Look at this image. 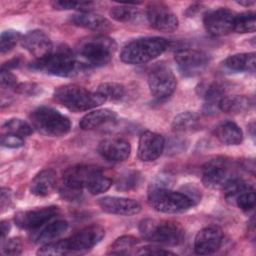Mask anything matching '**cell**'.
<instances>
[{
    "mask_svg": "<svg viewBox=\"0 0 256 256\" xmlns=\"http://www.w3.org/2000/svg\"><path fill=\"white\" fill-rule=\"evenodd\" d=\"M105 236V230L99 225L87 226L69 238L43 244L37 251L38 255H64L82 252L93 248Z\"/></svg>",
    "mask_w": 256,
    "mask_h": 256,
    "instance_id": "1",
    "label": "cell"
},
{
    "mask_svg": "<svg viewBox=\"0 0 256 256\" xmlns=\"http://www.w3.org/2000/svg\"><path fill=\"white\" fill-rule=\"evenodd\" d=\"M116 48V42L108 36H89L79 41L76 47V57L81 60L82 65L100 67L109 63Z\"/></svg>",
    "mask_w": 256,
    "mask_h": 256,
    "instance_id": "2",
    "label": "cell"
},
{
    "mask_svg": "<svg viewBox=\"0 0 256 256\" xmlns=\"http://www.w3.org/2000/svg\"><path fill=\"white\" fill-rule=\"evenodd\" d=\"M139 232L145 240L164 246L179 245L184 238L181 224L171 220L144 219L139 223Z\"/></svg>",
    "mask_w": 256,
    "mask_h": 256,
    "instance_id": "3",
    "label": "cell"
},
{
    "mask_svg": "<svg viewBox=\"0 0 256 256\" xmlns=\"http://www.w3.org/2000/svg\"><path fill=\"white\" fill-rule=\"evenodd\" d=\"M168 46L169 42L163 37L138 38L123 47L120 58L127 64H143L160 56Z\"/></svg>",
    "mask_w": 256,
    "mask_h": 256,
    "instance_id": "4",
    "label": "cell"
},
{
    "mask_svg": "<svg viewBox=\"0 0 256 256\" xmlns=\"http://www.w3.org/2000/svg\"><path fill=\"white\" fill-rule=\"evenodd\" d=\"M54 98L61 105L74 112L92 109L106 101L96 91L91 92L76 84H67L57 87L54 90Z\"/></svg>",
    "mask_w": 256,
    "mask_h": 256,
    "instance_id": "5",
    "label": "cell"
},
{
    "mask_svg": "<svg viewBox=\"0 0 256 256\" xmlns=\"http://www.w3.org/2000/svg\"><path fill=\"white\" fill-rule=\"evenodd\" d=\"M30 68L55 76L68 77L77 71L78 59L70 48L62 46L46 57L33 61Z\"/></svg>",
    "mask_w": 256,
    "mask_h": 256,
    "instance_id": "6",
    "label": "cell"
},
{
    "mask_svg": "<svg viewBox=\"0 0 256 256\" xmlns=\"http://www.w3.org/2000/svg\"><path fill=\"white\" fill-rule=\"evenodd\" d=\"M30 121L33 128L50 137L64 136L71 129L69 118L48 106H40L33 110L30 114Z\"/></svg>",
    "mask_w": 256,
    "mask_h": 256,
    "instance_id": "7",
    "label": "cell"
},
{
    "mask_svg": "<svg viewBox=\"0 0 256 256\" xmlns=\"http://www.w3.org/2000/svg\"><path fill=\"white\" fill-rule=\"evenodd\" d=\"M148 204L158 212L176 214L187 211L196 203L185 193L168 188H151L148 194Z\"/></svg>",
    "mask_w": 256,
    "mask_h": 256,
    "instance_id": "8",
    "label": "cell"
},
{
    "mask_svg": "<svg viewBox=\"0 0 256 256\" xmlns=\"http://www.w3.org/2000/svg\"><path fill=\"white\" fill-rule=\"evenodd\" d=\"M235 176L231 162L224 157L213 158L202 166V183L210 189H223Z\"/></svg>",
    "mask_w": 256,
    "mask_h": 256,
    "instance_id": "9",
    "label": "cell"
},
{
    "mask_svg": "<svg viewBox=\"0 0 256 256\" xmlns=\"http://www.w3.org/2000/svg\"><path fill=\"white\" fill-rule=\"evenodd\" d=\"M151 94L158 100L170 97L176 89V78L170 68L165 65L155 67L148 76Z\"/></svg>",
    "mask_w": 256,
    "mask_h": 256,
    "instance_id": "10",
    "label": "cell"
},
{
    "mask_svg": "<svg viewBox=\"0 0 256 256\" xmlns=\"http://www.w3.org/2000/svg\"><path fill=\"white\" fill-rule=\"evenodd\" d=\"M174 60L179 70L186 76H195L206 69L210 56L201 50L181 49L174 55Z\"/></svg>",
    "mask_w": 256,
    "mask_h": 256,
    "instance_id": "11",
    "label": "cell"
},
{
    "mask_svg": "<svg viewBox=\"0 0 256 256\" xmlns=\"http://www.w3.org/2000/svg\"><path fill=\"white\" fill-rule=\"evenodd\" d=\"M146 17L153 28L163 32H172L179 25L175 13L163 2H150L146 8Z\"/></svg>",
    "mask_w": 256,
    "mask_h": 256,
    "instance_id": "12",
    "label": "cell"
},
{
    "mask_svg": "<svg viewBox=\"0 0 256 256\" xmlns=\"http://www.w3.org/2000/svg\"><path fill=\"white\" fill-rule=\"evenodd\" d=\"M60 210L57 206L42 207L27 211H21L15 214V224L24 230L34 231L41 228L44 224L52 220L59 214Z\"/></svg>",
    "mask_w": 256,
    "mask_h": 256,
    "instance_id": "13",
    "label": "cell"
},
{
    "mask_svg": "<svg viewBox=\"0 0 256 256\" xmlns=\"http://www.w3.org/2000/svg\"><path fill=\"white\" fill-rule=\"evenodd\" d=\"M235 16L236 15L227 8H218L204 14L203 24L209 34L222 36L233 31Z\"/></svg>",
    "mask_w": 256,
    "mask_h": 256,
    "instance_id": "14",
    "label": "cell"
},
{
    "mask_svg": "<svg viewBox=\"0 0 256 256\" xmlns=\"http://www.w3.org/2000/svg\"><path fill=\"white\" fill-rule=\"evenodd\" d=\"M22 46L35 57V60L42 59L53 51V45L49 36L42 30L35 29L28 31L21 38Z\"/></svg>",
    "mask_w": 256,
    "mask_h": 256,
    "instance_id": "15",
    "label": "cell"
},
{
    "mask_svg": "<svg viewBox=\"0 0 256 256\" xmlns=\"http://www.w3.org/2000/svg\"><path fill=\"white\" fill-rule=\"evenodd\" d=\"M223 242L222 230L217 226L201 229L195 236L194 250L200 255L213 254L219 250Z\"/></svg>",
    "mask_w": 256,
    "mask_h": 256,
    "instance_id": "16",
    "label": "cell"
},
{
    "mask_svg": "<svg viewBox=\"0 0 256 256\" xmlns=\"http://www.w3.org/2000/svg\"><path fill=\"white\" fill-rule=\"evenodd\" d=\"M164 147L165 140L161 134L145 131L139 138L137 154L141 161L151 162L156 160L162 154Z\"/></svg>",
    "mask_w": 256,
    "mask_h": 256,
    "instance_id": "17",
    "label": "cell"
},
{
    "mask_svg": "<svg viewBox=\"0 0 256 256\" xmlns=\"http://www.w3.org/2000/svg\"><path fill=\"white\" fill-rule=\"evenodd\" d=\"M100 208L109 214L131 216L141 211V205L133 200L116 196H105L98 200Z\"/></svg>",
    "mask_w": 256,
    "mask_h": 256,
    "instance_id": "18",
    "label": "cell"
},
{
    "mask_svg": "<svg viewBox=\"0 0 256 256\" xmlns=\"http://www.w3.org/2000/svg\"><path fill=\"white\" fill-rule=\"evenodd\" d=\"M98 152L108 161L122 162L129 157L131 146L128 141L122 138H105L99 143Z\"/></svg>",
    "mask_w": 256,
    "mask_h": 256,
    "instance_id": "19",
    "label": "cell"
},
{
    "mask_svg": "<svg viewBox=\"0 0 256 256\" xmlns=\"http://www.w3.org/2000/svg\"><path fill=\"white\" fill-rule=\"evenodd\" d=\"M70 22L76 26L93 31L106 32L111 29V22L104 16L89 11L80 12L70 17Z\"/></svg>",
    "mask_w": 256,
    "mask_h": 256,
    "instance_id": "20",
    "label": "cell"
},
{
    "mask_svg": "<svg viewBox=\"0 0 256 256\" xmlns=\"http://www.w3.org/2000/svg\"><path fill=\"white\" fill-rule=\"evenodd\" d=\"M111 185V178L105 175L102 169L94 166H88L84 180V187L88 190V192L94 195L101 194L107 191Z\"/></svg>",
    "mask_w": 256,
    "mask_h": 256,
    "instance_id": "21",
    "label": "cell"
},
{
    "mask_svg": "<svg viewBox=\"0 0 256 256\" xmlns=\"http://www.w3.org/2000/svg\"><path fill=\"white\" fill-rule=\"evenodd\" d=\"M56 187V175L51 169L39 172L31 181L30 191L36 196H47L53 192Z\"/></svg>",
    "mask_w": 256,
    "mask_h": 256,
    "instance_id": "22",
    "label": "cell"
},
{
    "mask_svg": "<svg viewBox=\"0 0 256 256\" xmlns=\"http://www.w3.org/2000/svg\"><path fill=\"white\" fill-rule=\"evenodd\" d=\"M116 117V113L110 109H97L84 115L81 118L79 125L83 130H93L115 121Z\"/></svg>",
    "mask_w": 256,
    "mask_h": 256,
    "instance_id": "23",
    "label": "cell"
},
{
    "mask_svg": "<svg viewBox=\"0 0 256 256\" xmlns=\"http://www.w3.org/2000/svg\"><path fill=\"white\" fill-rule=\"evenodd\" d=\"M218 140L226 145H239L243 140V132L240 127L232 121L219 123L214 130Z\"/></svg>",
    "mask_w": 256,
    "mask_h": 256,
    "instance_id": "24",
    "label": "cell"
},
{
    "mask_svg": "<svg viewBox=\"0 0 256 256\" xmlns=\"http://www.w3.org/2000/svg\"><path fill=\"white\" fill-rule=\"evenodd\" d=\"M225 66L233 71L238 72H254L256 64V56L254 52L239 53L229 56L225 62Z\"/></svg>",
    "mask_w": 256,
    "mask_h": 256,
    "instance_id": "25",
    "label": "cell"
},
{
    "mask_svg": "<svg viewBox=\"0 0 256 256\" xmlns=\"http://www.w3.org/2000/svg\"><path fill=\"white\" fill-rule=\"evenodd\" d=\"M68 228V223L65 220H56L49 224H47L45 227H43L40 232H37L35 237L33 238V241L38 244H46L54 239L58 238L60 235H62Z\"/></svg>",
    "mask_w": 256,
    "mask_h": 256,
    "instance_id": "26",
    "label": "cell"
},
{
    "mask_svg": "<svg viewBox=\"0 0 256 256\" xmlns=\"http://www.w3.org/2000/svg\"><path fill=\"white\" fill-rule=\"evenodd\" d=\"M251 103L249 98L244 95L222 97L218 102V108L225 113L239 114L249 109Z\"/></svg>",
    "mask_w": 256,
    "mask_h": 256,
    "instance_id": "27",
    "label": "cell"
},
{
    "mask_svg": "<svg viewBox=\"0 0 256 256\" xmlns=\"http://www.w3.org/2000/svg\"><path fill=\"white\" fill-rule=\"evenodd\" d=\"M200 124V117L195 112H182L178 114L173 122L172 128L175 131L180 132H187V131H194L199 128Z\"/></svg>",
    "mask_w": 256,
    "mask_h": 256,
    "instance_id": "28",
    "label": "cell"
},
{
    "mask_svg": "<svg viewBox=\"0 0 256 256\" xmlns=\"http://www.w3.org/2000/svg\"><path fill=\"white\" fill-rule=\"evenodd\" d=\"M253 185L248 181L240 178L239 176L233 177L223 188L226 200L235 201V199L248 190H253Z\"/></svg>",
    "mask_w": 256,
    "mask_h": 256,
    "instance_id": "29",
    "label": "cell"
},
{
    "mask_svg": "<svg viewBox=\"0 0 256 256\" xmlns=\"http://www.w3.org/2000/svg\"><path fill=\"white\" fill-rule=\"evenodd\" d=\"M109 14L112 19L122 23H133L140 18L139 9L129 5L114 6L110 9Z\"/></svg>",
    "mask_w": 256,
    "mask_h": 256,
    "instance_id": "30",
    "label": "cell"
},
{
    "mask_svg": "<svg viewBox=\"0 0 256 256\" xmlns=\"http://www.w3.org/2000/svg\"><path fill=\"white\" fill-rule=\"evenodd\" d=\"M142 174L137 170H127L123 172L116 180L115 186L119 191H130L140 185Z\"/></svg>",
    "mask_w": 256,
    "mask_h": 256,
    "instance_id": "31",
    "label": "cell"
},
{
    "mask_svg": "<svg viewBox=\"0 0 256 256\" xmlns=\"http://www.w3.org/2000/svg\"><path fill=\"white\" fill-rule=\"evenodd\" d=\"M200 93L206 100L207 104L209 107H212L213 105H215V103L218 106V102L219 100L224 97V86L221 85L220 83L217 82H213L210 84H201L200 85Z\"/></svg>",
    "mask_w": 256,
    "mask_h": 256,
    "instance_id": "32",
    "label": "cell"
},
{
    "mask_svg": "<svg viewBox=\"0 0 256 256\" xmlns=\"http://www.w3.org/2000/svg\"><path fill=\"white\" fill-rule=\"evenodd\" d=\"M139 243V240L132 235H124L117 238L109 247L107 254L109 255H126L130 250Z\"/></svg>",
    "mask_w": 256,
    "mask_h": 256,
    "instance_id": "33",
    "label": "cell"
},
{
    "mask_svg": "<svg viewBox=\"0 0 256 256\" xmlns=\"http://www.w3.org/2000/svg\"><path fill=\"white\" fill-rule=\"evenodd\" d=\"M2 128L6 133L17 135L22 138L31 135L33 132L32 125L19 118H11L7 120L3 124Z\"/></svg>",
    "mask_w": 256,
    "mask_h": 256,
    "instance_id": "34",
    "label": "cell"
},
{
    "mask_svg": "<svg viewBox=\"0 0 256 256\" xmlns=\"http://www.w3.org/2000/svg\"><path fill=\"white\" fill-rule=\"evenodd\" d=\"M96 92L99 93L105 100L117 101L124 97L125 87L120 83L106 82L100 84L97 87Z\"/></svg>",
    "mask_w": 256,
    "mask_h": 256,
    "instance_id": "35",
    "label": "cell"
},
{
    "mask_svg": "<svg viewBox=\"0 0 256 256\" xmlns=\"http://www.w3.org/2000/svg\"><path fill=\"white\" fill-rule=\"evenodd\" d=\"M256 28V18L253 12H244L235 16L233 31L237 33L254 32Z\"/></svg>",
    "mask_w": 256,
    "mask_h": 256,
    "instance_id": "36",
    "label": "cell"
},
{
    "mask_svg": "<svg viewBox=\"0 0 256 256\" xmlns=\"http://www.w3.org/2000/svg\"><path fill=\"white\" fill-rule=\"evenodd\" d=\"M21 34L16 30H6L0 36V51L2 54L11 51L17 42L21 40Z\"/></svg>",
    "mask_w": 256,
    "mask_h": 256,
    "instance_id": "37",
    "label": "cell"
},
{
    "mask_svg": "<svg viewBox=\"0 0 256 256\" xmlns=\"http://www.w3.org/2000/svg\"><path fill=\"white\" fill-rule=\"evenodd\" d=\"M93 2H79V1H54L51 2L53 8L57 10L79 9L81 12H86L93 5Z\"/></svg>",
    "mask_w": 256,
    "mask_h": 256,
    "instance_id": "38",
    "label": "cell"
},
{
    "mask_svg": "<svg viewBox=\"0 0 256 256\" xmlns=\"http://www.w3.org/2000/svg\"><path fill=\"white\" fill-rule=\"evenodd\" d=\"M255 200H256V197H255V192L253 189V190H248V191L240 194L235 199V203L239 209L247 212L254 208Z\"/></svg>",
    "mask_w": 256,
    "mask_h": 256,
    "instance_id": "39",
    "label": "cell"
},
{
    "mask_svg": "<svg viewBox=\"0 0 256 256\" xmlns=\"http://www.w3.org/2000/svg\"><path fill=\"white\" fill-rule=\"evenodd\" d=\"M2 253L5 255L16 256L22 253V242L20 238H11L1 243Z\"/></svg>",
    "mask_w": 256,
    "mask_h": 256,
    "instance_id": "40",
    "label": "cell"
},
{
    "mask_svg": "<svg viewBox=\"0 0 256 256\" xmlns=\"http://www.w3.org/2000/svg\"><path fill=\"white\" fill-rule=\"evenodd\" d=\"M1 145L7 148H20L24 146V139L13 134H4L1 137Z\"/></svg>",
    "mask_w": 256,
    "mask_h": 256,
    "instance_id": "41",
    "label": "cell"
},
{
    "mask_svg": "<svg viewBox=\"0 0 256 256\" xmlns=\"http://www.w3.org/2000/svg\"><path fill=\"white\" fill-rule=\"evenodd\" d=\"M17 86V78L9 70L1 68V87L3 89L15 90Z\"/></svg>",
    "mask_w": 256,
    "mask_h": 256,
    "instance_id": "42",
    "label": "cell"
},
{
    "mask_svg": "<svg viewBox=\"0 0 256 256\" xmlns=\"http://www.w3.org/2000/svg\"><path fill=\"white\" fill-rule=\"evenodd\" d=\"M15 91L19 94L27 96H35L41 92V87L35 83H21L18 84Z\"/></svg>",
    "mask_w": 256,
    "mask_h": 256,
    "instance_id": "43",
    "label": "cell"
},
{
    "mask_svg": "<svg viewBox=\"0 0 256 256\" xmlns=\"http://www.w3.org/2000/svg\"><path fill=\"white\" fill-rule=\"evenodd\" d=\"M136 254L138 255H174L173 252L169 251V250H165L161 247H157V246H145L140 248Z\"/></svg>",
    "mask_w": 256,
    "mask_h": 256,
    "instance_id": "44",
    "label": "cell"
},
{
    "mask_svg": "<svg viewBox=\"0 0 256 256\" xmlns=\"http://www.w3.org/2000/svg\"><path fill=\"white\" fill-rule=\"evenodd\" d=\"M11 201H12L11 190L8 188H2L1 189V198H0V205H1L2 212L5 211V209L9 207Z\"/></svg>",
    "mask_w": 256,
    "mask_h": 256,
    "instance_id": "45",
    "label": "cell"
},
{
    "mask_svg": "<svg viewBox=\"0 0 256 256\" xmlns=\"http://www.w3.org/2000/svg\"><path fill=\"white\" fill-rule=\"evenodd\" d=\"M10 223L8 221H1V243L6 240V237L10 231Z\"/></svg>",
    "mask_w": 256,
    "mask_h": 256,
    "instance_id": "46",
    "label": "cell"
},
{
    "mask_svg": "<svg viewBox=\"0 0 256 256\" xmlns=\"http://www.w3.org/2000/svg\"><path fill=\"white\" fill-rule=\"evenodd\" d=\"M237 3L240 5H243V6H250V5L254 4L253 1H247V0L246 1H238Z\"/></svg>",
    "mask_w": 256,
    "mask_h": 256,
    "instance_id": "47",
    "label": "cell"
}]
</instances>
